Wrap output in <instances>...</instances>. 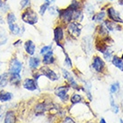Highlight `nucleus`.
I'll list each match as a JSON object with an SVG mask.
<instances>
[{
  "mask_svg": "<svg viewBox=\"0 0 123 123\" xmlns=\"http://www.w3.org/2000/svg\"><path fill=\"white\" fill-rule=\"evenodd\" d=\"M9 28H10V31H11V32H12L13 34H18V33H19V31H20V29H19V27H18L15 24L9 25Z\"/></svg>",
  "mask_w": 123,
  "mask_h": 123,
  "instance_id": "28",
  "label": "nucleus"
},
{
  "mask_svg": "<svg viewBox=\"0 0 123 123\" xmlns=\"http://www.w3.org/2000/svg\"><path fill=\"white\" fill-rule=\"evenodd\" d=\"M103 57H104V58H105L106 60H111V57H112V52H111V49H106L105 51L103 52Z\"/></svg>",
  "mask_w": 123,
  "mask_h": 123,
  "instance_id": "29",
  "label": "nucleus"
},
{
  "mask_svg": "<svg viewBox=\"0 0 123 123\" xmlns=\"http://www.w3.org/2000/svg\"><path fill=\"white\" fill-rule=\"evenodd\" d=\"M62 123H75V122L73 119L69 118V117H67V118H65V120L62 121Z\"/></svg>",
  "mask_w": 123,
  "mask_h": 123,
  "instance_id": "35",
  "label": "nucleus"
},
{
  "mask_svg": "<svg viewBox=\"0 0 123 123\" xmlns=\"http://www.w3.org/2000/svg\"><path fill=\"white\" fill-rule=\"evenodd\" d=\"M68 31L69 33L71 35H73L74 37H78L80 33H81V28L79 26V24L77 23H75V22H73V23H70L68 24Z\"/></svg>",
  "mask_w": 123,
  "mask_h": 123,
  "instance_id": "11",
  "label": "nucleus"
},
{
  "mask_svg": "<svg viewBox=\"0 0 123 123\" xmlns=\"http://www.w3.org/2000/svg\"><path fill=\"white\" fill-rule=\"evenodd\" d=\"M86 10L89 14H92V12H93V7H92L91 5H87V7L86 8Z\"/></svg>",
  "mask_w": 123,
  "mask_h": 123,
  "instance_id": "34",
  "label": "nucleus"
},
{
  "mask_svg": "<svg viewBox=\"0 0 123 123\" xmlns=\"http://www.w3.org/2000/svg\"><path fill=\"white\" fill-rule=\"evenodd\" d=\"M107 12H108V16H109L113 22H115V23H122L123 24V20L120 18L119 13H118L113 7H109V9H108Z\"/></svg>",
  "mask_w": 123,
  "mask_h": 123,
  "instance_id": "12",
  "label": "nucleus"
},
{
  "mask_svg": "<svg viewBox=\"0 0 123 123\" xmlns=\"http://www.w3.org/2000/svg\"><path fill=\"white\" fill-rule=\"evenodd\" d=\"M48 6H49V4L48 3H46V4H44V5H42L41 6V10H40V14H44V13H45V11H46V9L48 8Z\"/></svg>",
  "mask_w": 123,
  "mask_h": 123,
  "instance_id": "32",
  "label": "nucleus"
},
{
  "mask_svg": "<svg viewBox=\"0 0 123 123\" xmlns=\"http://www.w3.org/2000/svg\"><path fill=\"white\" fill-rule=\"evenodd\" d=\"M6 37L4 34L3 35L0 34V45L5 44V43H6Z\"/></svg>",
  "mask_w": 123,
  "mask_h": 123,
  "instance_id": "36",
  "label": "nucleus"
},
{
  "mask_svg": "<svg viewBox=\"0 0 123 123\" xmlns=\"http://www.w3.org/2000/svg\"><path fill=\"white\" fill-rule=\"evenodd\" d=\"M119 4H120V6H123V0H120V1H119Z\"/></svg>",
  "mask_w": 123,
  "mask_h": 123,
  "instance_id": "40",
  "label": "nucleus"
},
{
  "mask_svg": "<svg viewBox=\"0 0 123 123\" xmlns=\"http://www.w3.org/2000/svg\"><path fill=\"white\" fill-rule=\"evenodd\" d=\"M64 54H65V62H64V64L67 68H72V61L70 58L68 57V55L67 54L65 51H64Z\"/></svg>",
  "mask_w": 123,
  "mask_h": 123,
  "instance_id": "25",
  "label": "nucleus"
},
{
  "mask_svg": "<svg viewBox=\"0 0 123 123\" xmlns=\"http://www.w3.org/2000/svg\"><path fill=\"white\" fill-rule=\"evenodd\" d=\"M91 87H92L91 83L86 82V86H85V88H86V92L87 93V97L89 98V100H90V101L92 100V94H91V91H90Z\"/></svg>",
  "mask_w": 123,
  "mask_h": 123,
  "instance_id": "26",
  "label": "nucleus"
},
{
  "mask_svg": "<svg viewBox=\"0 0 123 123\" xmlns=\"http://www.w3.org/2000/svg\"><path fill=\"white\" fill-rule=\"evenodd\" d=\"M23 65L17 58H14L9 66V73L10 74H19L22 70Z\"/></svg>",
  "mask_w": 123,
  "mask_h": 123,
  "instance_id": "7",
  "label": "nucleus"
},
{
  "mask_svg": "<svg viewBox=\"0 0 123 123\" xmlns=\"http://www.w3.org/2000/svg\"><path fill=\"white\" fill-rule=\"evenodd\" d=\"M9 81H10V84H12V85L17 86L21 83V75L19 74H11Z\"/></svg>",
  "mask_w": 123,
  "mask_h": 123,
  "instance_id": "20",
  "label": "nucleus"
},
{
  "mask_svg": "<svg viewBox=\"0 0 123 123\" xmlns=\"http://www.w3.org/2000/svg\"><path fill=\"white\" fill-rule=\"evenodd\" d=\"M119 90H120V83L119 82L113 83L112 85L111 86V93H116Z\"/></svg>",
  "mask_w": 123,
  "mask_h": 123,
  "instance_id": "24",
  "label": "nucleus"
},
{
  "mask_svg": "<svg viewBox=\"0 0 123 123\" xmlns=\"http://www.w3.org/2000/svg\"><path fill=\"white\" fill-rule=\"evenodd\" d=\"M22 19H23L24 22L30 24H35V23H37L38 21L37 14H36V13H35L34 11H32L31 9H27V10L25 11L24 14H23Z\"/></svg>",
  "mask_w": 123,
  "mask_h": 123,
  "instance_id": "2",
  "label": "nucleus"
},
{
  "mask_svg": "<svg viewBox=\"0 0 123 123\" xmlns=\"http://www.w3.org/2000/svg\"><path fill=\"white\" fill-rule=\"evenodd\" d=\"M15 121H16V117H15L14 111H8L6 113L4 123H15Z\"/></svg>",
  "mask_w": 123,
  "mask_h": 123,
  "instance_id": "14",
  "label": "nucleus"
},
{
  "mask_svg": "<svg viewBox=\"0 0 123 123\" xmlns=\"http://www.w3.org/2000/svg\"><path fill=\"white\" fill-rule=\"evenodd\" d=\"M111 62H112L113 66H115L117 68H119L121 72L123 71V60L121 58L117 56H113Z\"/></svg>",
  "mask_w": 123,
  "mask_h": 123,
  "instance_id": "19",
  "label": "nucleus"
},
{
  "mask_svg": "<svg viewBox=\"0 0 123 123\" xmlns=\"http://www.w3.org/2000/svg\"><path fill=\"white\" fill-rule=\"evenodd\" d=\"M63 30H62L61 27H57L55 29L54 31V39H55V41L57 42V44H59L60 43V41L63 40Z\"/></svg>",
  "mask_w": 123,
  "mask_h": 123,
  "instance_id": "16",
  "label": "nucleus"
},
{
  "mask_svg": "<svg viewBox=\"0 0 123 123\" xmlns=\"http://www.w3.org/2000/svg\"><path fill=\"white\" fill-rule=\"evenodd\" d=\"M8 81H9V78H8L7 73H4L2 75H0V88L6 87L7 86Z\"/></svg>",
  "mask_w": 123,
  "mask_h": 123,
  "instance_id": "21",
  "label": "nucleus"
},
{
  "mask_svg": "<svg viewBox=\"0 0 123 123\" xmlns=\"http://www.w3.org/2000/svg\"><path fill=\"white\" fill-rule=\"evenodd\" d=\"M50 50H51V46H44L43 48H41L40 53H41V55H45L46 53H48V52L50 51Z\"/></svg>",
  "mask_w": 123,
  "mask_h": 123,
  "instance_id": "31",
  "label": "nucleus"
},
{
  "mask_svg": "<svg viewBox=\"0 0 123 123\" xmlns=\"http://www.w3.org/2000/svg\"><path fill=\"white\" fill-rule=\"evenodd\" d=\"M100 123H107V122H106V120H104L103 118H102V119L100 120Z\"/></svg>",
  "mask_w": 123,
  "mask_h": 123,
  "instance_id": "38",
  "label": "nucleus"
},
{
  "mask_svg": "<svg viewBox=\"0 0 123 123\" xmlns=\"http://www.w3.org/2000/svg\"><path fill=\"white\" fill-rule=\"evenodd\" d=\"M70 89L69 86H58L55 89V94L58 96L59 99L61 100L62 102H68V91Z\"/></svg>",
  "mask_w": 123,
  "mask_h": 123,
  "instance_id": "1",
  "label": "nucleus"
},
{
  "mask_svg": "<svg viewBox=\"0 0 123 123\" xmlns=\"http://www.w3.org/2000/svg\"><path fill=\"white\" fill-rule=\"evenodd\" d=\"M121 59L123 60V54H122V56H121Z\"/></svg>",
  "mask_w": 123,
  "mask_h": 123,
  "instance_id": "43",
  "label": "nucleus"
},
{
  "mask_svg": "<svg viewBox=\"0 0 123 123\" xmlns=\"http://www.w3.org/2000/svg\"><path fill=\"white\" fill-rule=\"evenodd\" d=\"M15 20H16V18H15V15H14L13 13H10V14L7 15V23L9 25L11 24H14L15 23Z\"/></svg>",
  "mask_w": 123,
  "mask_h": 123,
  "instance_id": "27",
  "label": "nucleus"
},
{
  "mask_svg": "<svg viewBox=\"0 0 123 123\" xmlns=\"http://www.w3.org/2000/svg\"><path fill=\"white\" fill-rule=\"evenodd\" d=\"M13 94L10 92H6V91H0V102L1 103H7L10 102L13 99Z\"/></svg>",
  "mask_w": 123,
  "mask_h": 123,
  "instance_id": "13",
  "label": "nucleus"
},
{
  "mask_svg": "<svg viewBox=\"0 0 123 123\" xmlns=\"http://www.w3.org/2000/svg\"><path fill=\"white\" fill-rule=\"evenodd\" d=\"M120 123H123V120H122V119H120Z\"/></svg>",
  "mask_w": 123,
  "mask_h": 123,
  "instance_id": "42",
  "label": "nucleus"
},
{
  "mask_svg": "<svg viewBox=\"0 0 123 123\" xmlns=\"http://www.w3.org/2000/svg\"><path fill=\"white\" fill-rule=\"evenodd\" d=\"M82 47L84 51L87 53V54H90L92 50V40L91 37H88L86 36L83 39L82 41Z\"/></svg>",
  "mask_w": 123,
  "mask_h": 123,
  "instance_id": "9",
  "label": "nucleus"
},
{
  "mask_svg": "<svg viewBox=\"0 0 123 123\" xmlns=\"http://www.w3.org/2000/svg\"><path fill=\"white\" fill-rule=\"evenodd\" d=\"M54 109V106L51 104H48L46 103H40L34 107V113L35 116H42L44 115L45 111H47L49 110Z\"/></svg>",
  "mask_w": 123,
  "mask_h": 123,
  "instance_id": "3",
  "label": "nucleus"
},
{
  "mask_svg": "<svg viewBox=\"0 0 123 123\" xmlns=\"http://www.w3.org/2000/svg\"><path fill=\"white\" fill-rule=\"evenodd\" d=\"M41 75H45L46 77H48L50 81H57L58 80V75L55 73L53 70H51L50 68H49L48 67H42L40 70Z\"/></svg>",
  "mask_w": 123,
  "mask_h": 123,
  "instance_id": "6",
  "label": "nucleus"
},
{
  "mask_svg": "<svg viewBox=\"0 0 123 123\" xmlns=\"http://www.w3.org/2000/svg\"><path fill=\"white\" fill-rule=\"evenodd\" d=\"M104 16H105V14H104L103 12H102V13H99V14H95V15L92 17V19L94 21H96V22H101V21L104 18Z\"/></svg>",
  "mask_w": 123,
  "mask_h": 123,
  "instance_id": "30",
  "label": "nucleus"
},
{
  "mask_svg": "<svg viewBox=\"0 0 123 123\" xmlns=\"http://www.w3.org/2000/svg\"><path fill=\"white\" fill-rule=\"evenodd\" d=\"M45 1H46L48 4H49V3H51V2H54L55 0H45Z\"/></svg>",
  "mask_w": 123,
  "mask_h": 123,
  "instance_id": "39",
  "label": "nucleus"
},
{
  "mask_svg": "<svg viewBox=\"0 0 123 123\" xmlns=\"http://www.w3.org/2000/svg\"><path fill=\"white\" fill-rule=\"evenodd\" d=\"M30 5V0H22L21 1V6L25 7Z\"/></svg>",
  "mask_w": 123,
  "mask_h": 123,
  "instance_id": "33",
  "label": "nucleus"
},
{
  "mask_svg": "<svg viewBox=\"0 0 123 123\" xmlns=\"http://www.w3.org/2000/svg\"><path fill=\"white\" fill-rule=\"evenodd\" d=\"M62 71V74H63V76H64V78L68 81V83L69 84V86H71L72 88L75 89V90H81V87H79L78 84L75 82V80L74 79V77L72 76V75L69 73L68 70H66V69L62 68L61 69Z\"/></svg>",
  "mask_w": 123,
  "mask_h": 123,
  "instance_id": "4",
  "label": "nucleus"
},
{
  "mask_svg": "<svg viewBox=\"0 0 123 123\" xmlns=\"http://www.w3.org/2000/svg\"><path fill=\"white\" fill-rule=\"evenodd\" d=\"M41 64V59L38 57H31L29 59V67L31 69H36L40 67Z\"/></svg>",
  "mask_w": 123,
  "mask_h": 123,
  "instance_id": "18",
  "label": "nucleus"
},
{
  "mask_svg": "<svg viewBox=\"0 0 123 123\" xmlns=\"http://www.w3.org/2000/svg\"><path fill=\"white\" fill-rule=\"evenodd\" d=\"M92 67L97 73H102L103 71L104 68H105V63L100 57L95 56L92 59Z\"/></svg>",
  "mask_w": 123,
  "mask_h": 123,
  "instance_id": "5",
  "label": "nucleus"
},
{
  "mask_svg": "<svg viewBox=\"0 0 123 123\" xmlns=\"http://www.w3.org/2000/svg\"><path fill=\"white\" fill-rule=\"evenodd\" d=\"M3 6V2H2V0H0V7Z\"/></svg>",
  "mask_w": 123,
  "mask_h": 123,
  "instance_id": "41",
  "label": "nucleus"
},
{
  "mask_svg": "<svg viewBox=\"0 0 123 123\" xmlns=\"http://www.w3.org/2000/svg\"><path fill=\"white\" fill-rule=\"evenodd\" d=\"M112 111L114 113H118V112H119V108H118V106H117L116 104H115V105L112 107Z\"/></svg>",
  "mask_w": 123,
  "mask_h": 123,
  "instance_id": "37",
  "label": "nucleus"
},
{
  "mask_svg": "<svg viewBox=\"0 0 123 123\" xmlns=\"http://www.w3.org/2000/svg\"><path fill=\"white\" fill-rule=\"evenodd\" d=\"M23 86L24 88H25L28 91H35L36 89L38 88L37 86V82L35 81L34 79H31V78H26L23 82Z\"/></svg>",
  "mask_w": 123,
  "mask_h": 123,
  "instance_id": "10",
  "label": "nucleus"
},
{
  "mask_svg": "<svg viewBox=\"0 0 123 123\" xmlns=\"http://www.w3.org/2000/svg\"><path fill=\"white\" fill-rule=\"evenodd\" d=\"M104 24H105V25H106V29H107V30H110V31H114L115 28H119V30L121 29V27L118 26V25L115 24V22H111V21H110V20H107L104 22Z\"/></svg>",
  "mask_w": 123,
  "mask_h": 123,
  "instance_id": "22",
  "label": "nucleus"
},
{
  "mask_svg": "<svg viewBox=\"0 0 123 123\" xmlns=\"http://www.w3.org/2000/svg\"><path fill=\"white\" fill-rule=\"evenodd\" d=\"M54 61H55V58H54V57H53V52H52V50H50V51L48 52V53H46V54L44 55V57H43V60H42L43 64L46 66L53 64Z\"/></svg>",
  "mask_w": 123,
  "mask_h": 123,
  "instance_id": "15",
  "label": "nucleus"
},
{
  "mask_svg": "<svg viewBox=\"0 0 123 123\" xmlns=\"http://www.w3.org/2000/svg\"><path fill=\"white\" fill-rule=\"evenodd\" d=\"M74 12L75 11L72 9V7L69 6L68 8L61 11L59 15H60V18L64 21V23H68L74 18Z\"/></svg>",
  "mask_w": 123,
  "mask_h": 123,
  "instance_id": "8",
  "label": "nucleus"
},
{
  "mask_svg": "<svg viewBox=\"0 0 123 123\" xmlns=\"http://www.w3.org/2000/svg\"><path fill=\"white\" fill-rule=\"evenodd\" d=\"M24 49L29 55H33L35 52V44L31 41H27L24 44Z\"/></svg>",
  "mask_w": 123,
  "mask_h": 123,
  "instance_id": "17",
  "label": "nucleus"
},
{
  "mask_svg": "<svg viewBox=\"0 0 123 123\" xmlns=\"http://www.w3.org/2000/svg\"><path fill=\"white\" fill-rule=\"evenodd\" d=\"M82 101H83L82 96L80 95V94H78V93L73 94V95L71 96V98H70V102H71V103L73 104V105L82 103Z\"/></svg>",
  "mask_w": 123,
  "mask_h": 123,
  "instance_id": "23",
  "label": "nucleus"
}]
</instances>
